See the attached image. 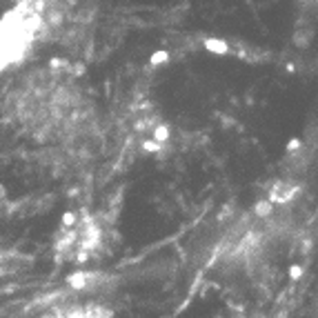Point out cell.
I'll list each match as a JSON object with an SVG mask.
<instances>
[{"label":"cell","instance_id":"7a4b0ae2","mask_svg":"<svg viewBox=\"0 0 318 318\" xmlns=\"http://www.w3.org/2000/svg\"><path fill=\"white\" fill-rule=\"evenodd\" d=\"M301 192V187H298L296 183H287V180H278V183H274L272 192H269V201L276 205V203H289L294 201V196Z\"/></svg>","mask_w":318,"mask_h":318},{"label":"cell","instance_id":"3957f363","mask_svg":"<svg viewBox=\"0 0 318 318\" xmlns=\"http://www.w3.org/2000/svg\"><path fill=\"white\" fill-rule=\"evenodd\" d=\"M312 38H314V29L312 27H303V25H298V31L294 34V42H296V47H310V42H312Z\"/></svg>","mask_w":318,"mask_h":318},{"label":"cell","instance_id":"6da1fadb","mask_svg":"<svg viewBox=\"0 0 318 318\" xmlns=\"http://www.w3.org/2000/svg\"><path fill=\"white\" fill-rule=\"evenodd\" d=\"M13 118L29 131H60L83 116L85 96L74 76L58 69H36L27 74L9 96Z\"/></svg>","mask_w":318,"mask_h":318}]
</instances>
